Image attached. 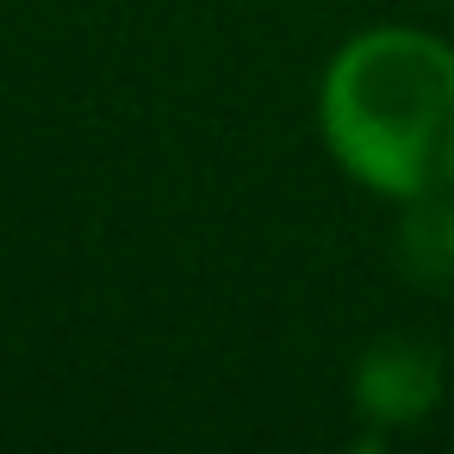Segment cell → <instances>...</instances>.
I'll use <instances>...</instances> for the list:
<instances>
[{"label":"cell","mask_w":454,"mask_h":454,"mask_svg":"<svg viewBox=\"0 0 454 454\" xmlns=\"http://www.w3.org/2000/svg\"><path fill=\"white\" fill-rule=\"evenodd\" d=\"M330 156L392 200L454 187V51L429 32H367L324 75Z\"/></svg>","instance_id":"6da1fadb"},{"label":"cell","mask_w":454,"mask_h":454,"mask_svg":"<svg viewBox=\"0 0 454 454\" xmlns=\"http://www.w3.org/2000/svg\"><path fill=\"white\" fill-rule=\"evenodd\" d=\"M398 255L417 280H454V200L423 193L398 224Z\"/></svg>","instance_id":"3957f363"},{"label":"cell","mask_w":454,"mask_h":454,"mask_svg":"<svg viewBox=\"0 0 454 454\" xmlns=\"http://www.w3.org/2000/svg\"><path fill=\"white\" fill-rule=\"evenodd\" d=\"M442 392V367L429 348L417 342H380L367 348L361 373H355V398L373 423H417Z\"/></svg>","instance_id":"7a4b0ae2"}]
</instances>
